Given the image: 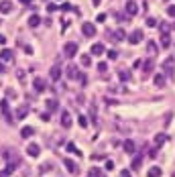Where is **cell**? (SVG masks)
I'll list each match as a JSON object with an SVG mask.
<instances>
[{
  "label": "cell",
  "instance_id": "obj_34",
  "mask_svg": "<svg viewBox=\"0 0 175 177\" xmlns=\"http://www.w3.org/2000/svg\"><path fill=\"white\" fill-rule=\"evenodd\" d=\"M106 69H108V63H106V61L98 63V71H106Z\"/></svg>",
  "mask_w": 175,
  "mask_h": 177
},
{
  "label": "cell",
  "instance_id": "obj_6",
  "mask_svg": "<svg viewBox=\"0 0 175 177\" xmlns=\"http://www.w3.org/2000/svg\"><path fill=\"white\" fill-rule=\"evenodd\" d=\"M80 75H82V73H80V69L71 63L69 67H67V77H69V80H80Z\"/></svg>",
  "mask_w": 175,
  "mask_h": 177
},
{
  "label": "cell",
  "instance_id": "obj_36",
  "mask_svg": "<svg viewBox=\"0 0 175 177\" xmlns=\"http://www.w3.org/2000/svg\"><path fill=\"white\" fill-rule=\"evenodd\" d=\"M108 57H110V59H116V57H118V51L110 49V51H108Z\"/></svg>",
  "mask_w": 175,
  "mask_h": 177
},
{
  "label": "cell",
  "instance_id": "obj_33",
  "mask_svg": "<svg viewBox=\"0 0 175 177\" xmlns=\"http://www.w3.org/2000/svg\"><path fill=\"white\" fill-rule=\"evenodd\" d=\"M147 24H149V27H157V18H153V16H149V18H147Z\"/></svg>",
  "mask_w": 175,
  "mask_h": 177
},
{
  "label": "cell",
  "instance_id": "obj_4",
  "mask_svg": "<svg viewBox=\"0 0 175 177\" xmlns=\"http://www.w3.org/2000/svg\"><path fill=\"white\" fill-rule=\"evenodd\" d=\"M39 153H41V147H39L37 142H29V145H27V155H31V157H37Z\"/></svg>",
  "mask_w": 175,
  "mask_h": 177
},
{
  "label": "cell",
  "instance_id": "obj_25",
  "mask_svg": "<svg viewBox=\"0 0 175 177\" xmlns=\"http://www.w3.org/2000/svg\"><path fill=\"white\" fill-rule=\"evenodd\" d=\"M27 114H29V108L27 106H21L18 110H16V118H24Z\"/></svg>",
  "mask_w": 175,
  "mask_h": 177
},
{
  "label": "cell",
  "instance_id": "obj_48",
  "mask_svg": "<svg viewBox=\"0 0 175 177\" xmlns=\"http://www.w3.org/2000/svg\"><path fill=\"white\" fill-rule=\"evenodd\" d=\"M0 177H8V173L6 171H0Z\"/></svg>",
  "mask_w": 175,
  "mask_h": 177
},
{
  "label": "cell",
  "instance_id": "obj_43",
  "mask_svg": "<svg viewBox=\"0 0 175 177\" xmlns=\"http://www.w3.org/2000/svg\"><path fill=\"white\" fill-rule=\"evenodd\" d=\"M106 21V14H98V23H104Z\"/></svg>",
  "mask_w": 175,
  "mask_h": 177
},
{
  "label": "cell",
  "instance_id": "obj_50",
  "mask_svg": "<svg viewBox=\"0 0 175 177\" xmlns=\"http://www.w3.org/2000/svg\"><path fill=\"white\" fill-rule=\"evenodd\" d=\"M98 4H100V0H94V6H98Z\"/></svg>",
  "mask_w": 175,
  "mask_h": 177
},
{
  "label": "cell",
  "instance_id": "obj_51",
  "mask_svg": "<svg viewBox=\"0 0 175 177\" xmlns=\"http://www.w3.org/2000/svg\"><path fill=\"white\" fill-rule=\"evenodd\" d=\"M0 71H4V65H2V63H0Z\"/></svg>",
  "mask_w": 175,
  "mask_h": 177
},
{
  "label": "cell",
  "instance_id": "obj_21",
  "mask_svg": "<svg viewBox=\"0 0 175 177\" xmlns=\"http://www.w3.org/2000/svg\"><path fill=\"white\" fill-rule=\"evenodd\" d=\"M161 173H163V171H161L159 167H151L149 173H147V177H161Z\"/></svg>",
  "mask_w": 175,
  "mask_h": 177
},
{
  "label": "cell",
  "instance_id": "obj_26",
  "mask_svg": "<svg viewBox=\"0 0 175 177\" xmlns=\"http://www.w3.org/2000/svg\"><path fill=\"white\" fill-rule=\"evenodd\" d=\"M118 77H120L122 82H128V80H130V71L128 69H122L120 73H118Z\"/></svg>",
  "mask_w": 175,
  "mask_h": 177
},
{
  "label": "cell",
  "instance_id": "obj_11",
  "mask_svg": "<svg viewBox=\"0 0 175 177\" xmlns=\"http://www.w3.org/2000/svg\"><path fill=\"white\" fill-rule=\"evenodd\" d=\"M0 59H2V61H6V63H12V59H14V53H12L10 49H4V51L0 53Z\"/></svg>",
  "mask_w": 175,
  "mask_h": 177
},
{
  "label": "cell",
  "instance_id": "obj_19",
  "mask_svg": "<svg viewBox=\"0 0 175 177\" xmlns=\"http://www.w3.org/2000/svg\"><path fill=\"white\" fill-rule=\"evenodd\" d=\"M33 134H35V128H33V126H24V128L21 130V136H23V139H29V136H33Z\"/></svg>",
  "mask_w": 175,
  "mask_h": 177
},
{
  "label": "cell",
  "instance_id": "obj_5",
  "mask_svg": "<svg viewBox=\"0 0 175 177\" xmlns=\"http://www.w3.org/2000/svg\"><path fill=\"white\" fill-rule=\"evenodd\" d=\"M137 12H139V4H137L134 0H128V2H126V14H128V16H134Z\"/></svg>",
  "mask_w": 175,
  "mask_h": 177
},
{
  "label": "cell",
  "instance_id": "obj_28",
  "mask_svg": "<svg viewBox=\"0 0 175 177\" xmlns=\"http://www.w3.org/2000/svg\"><path fill=\"white\" fill-rule=\"evenodd\" d=\"M80 61H82L83 67H90V65H92V59H90V55H82V59H80Z\"/></svg>",
  "mask_w": 175,
  "mask_h": 177
},
{
  "label": "cell",
  "instance_id": "obj_46",
  "mask_svg": "<svg viewBox=\"0 0 175 177\" xmlns=\"http://www.w3.org/2000/svg\"><path fill=\"white\" fill-rule=\"evenodd\" d=\"M120 177H130V173H128V171H122V173H120Z\"/></svg>",
  "mask_w": 175,
  "mask_h": 177
},
{
  "label": "cell",
  "instance_id": "obj_2",
  "mask_svg": "<svg viewBox=\"0 0 175 177\" xmlns=\"http://www.w3.org/2000/svg\"><path fill=\"white\" fill-rule=\"evenodd\" d=\"M128 41L132 43V45H139L140 41H143V31H140V29H137V31H132V33L128 35Z\"/></svg>",
  "mask_w": 175,
  "mask_h": 177
},
{
  "label": "cell",
  "instance_id": "obj_18",
  "mask_svg": "<svg viewBox=\"0 0 175 177\" xmlns=\"http://www.w3.org/2000/svg\"><path fill=\"white\" fill-rule=\"evenodd\" d=\"M59 77H61V67H59V65H53V67H51V80L57 82Z\"/></svg>",
  "mask_w": 175,
  "mask_h": 177
},
{
  "label": "cell",
  "instance_id": "obj_40",
  "mask_svg": "<svg viewBox=\"0 0 175 177\" xmlns=\"http://www.w3.org/2000/svg\"><path fill=\"white\" fill-rule=\"evenodd\" d=\"M71 8V4H67V2H63V4H61V8H59V10H69Z\"/></svg>",
  "mask_w": 175,
  "mask_h": 177
},
{
  "label": "cell",
  "instance_id": "obj_44",
  "mask_svg": "<svg viewBox=\"0 0 175 177\" xmlns=\"http://www.w3.org/2000/svg\"><path fill=\"white\" fill-rule=\"evenodd\" d=\"M67 151H78V149H75V145H73V142H69V145H67Z\"/></svg>",
  "mask_w": 175,
  "mask_h": 177
},
{
  "label": "cell",
  "instance_id": "obj_30",
  "mask_svg": "<svg viewBox=\"0 0 175 177\" xmlns=\"http://www.w3.org/2000/svg\"><path fill=\"white\" fill-rule=\"evenodd\" d=\"M143 165V157H134V161H132V169H139Z\"/></svg>",
  "mask_w": 175,
  "mask_h": 177
},
{
  "label": "cell",
  "instance_id": "obj_24",
  "mask_svg": "<svg viewBox=\"0 0 175 177\" xmlns=\"http://www.w3.org/2000/svg\"><path fill=\"white\" fill-rule=\"evenodd\" d=\"M88 177H102V169L92 167V169H90V173H88Z\"/></svg>",
  "mask_w": 175,
  "mask_h": 177
},
{
  "label": "cell",
  "instance_id": "obj_47",
  "mask_svg": "<svg viewBox=\"0 0 175 177\" xmlns=\"http://www.w3.org/2000/svg\"><path fill=\"white\" fill-rule=\"evenodd\" d=\"M6 43V39H4V35H0V45H4Z\"/></svg>",
  "mask_w": 175,
  "mask_h": 177
},
{
  "label": "cell",
  "instance_id": "obj_8",
  "mask_svg": "<svg viewBox=\"0 0 175 177\" xmlns=\"http://www.w3.org/2000/svg\"><path fill=\"white\" fill-rule=\"evenodd\" d=\"M163 69L167 75H171V69H175V59L173 57H169V59H165V63H163Z\"/></svg>",
  "mask_w": 175,
  "mask_h": 177
},
{
  "label": "cell",
  "instance_id": "obj_29",
  "mask_svg": "<svg viewBox=\"0 0 175 177\" xmlns=\"http://www.w3.org/2000/svg\"><path fill=\"white\" fill-rule=\"evenodd\" d=\"M161 45H163V47H169V45H171V39H169V35H163V37H161Z\"/></svg>",
  "mask_w": 175,
  "mask_h": 177
},
{
  "label": "cell",
  "instance_id": "obj_39",
  "mask_svg": "<svg viewBox=\"0 0 175 177\" xmlns=\"http://www.w3.org/2000/svg\"><path fill=\"white\" fill-rule=\"evenodd\" d=\"M23 51H24V53H29V55H31V53H33V47H31V45H23Z\"/></svg>",
  "mask_w": 175,
  "mask_h": 177
},
{
  "label": "cell",
  "instance_id": "obj_10",
  "mask_svg": "<svg viewBox=\"0 0 175 177\" xmlns=\"http://www.w3.org/2000/svg\"><path fill=\"white\" fill-rule=\"evenodd\" d=\"M61 126L63 128H69L71 126V114L69 112H61Z\"/></svg>",
  "mask_w": 175,
  "mask_h": 177
},
{
  "label": "cell",
  "instance_id": "obj_37",
  "mask_svg": "<svg viewBox=\"0 0 175 177\" xmlns=\"http://www.w3.org/2000/svg\"><path fill=\"white\" fill-rule=\"evenodd\" d=\"M161 33H163V35H167V33H169V24L161 23Z\"/></svg>",
  "mask_w": 175,
  "mask_h": 177
},
{
  "label": "cell",
  "instance_id": "obj_27",
  "mask_svg": "<svg viewBox=\"0 0 175 177\" xmlns=\"http://www.w3.org/2000/svg\"><path fill=\"white\" fill-rule=\"evenodd\" d=\"M143 67H145V73H151L153 67H155V61H153V59H149V61H147V63H145Z\"/></svg>",
  "mask_w": 175,
  "mask_h": 177
},
{
  "label": "cell",
  "instance_id": "obj_22",
  "mask_svg": "<svg viewBox=\"0 0 175 177\" xmlns=\"http://www.w3.org/2000/svg\"><path fill=\"white\" fill-rule=\"evenodd\" d=\"M165 141H167V134H163V132H161V134H157V136H155V145H157V149H159Z\"/></svg>",
  "mask_w": 175,
  "mask_h": 177
},
{
  "label": "cell",
  "instance_id": "obj_53",
  "mask_svg": "<svg viewBox=\"0 0 175 177\" xmlns=\"http://www.w3.org/2000/svg\"><path fill=\"white\" fill-rule=\"evenodd\" d=\"M173 177H175V173H173Z\"/></svg>",
  "mask_w": 175,
  "mask_h": 177
},
{
  "label": "cell",
  "instance_id": "obj_38",
  "mask_svg": "<svg viewBox=\"0 0 175 177\" xmlns=\"http://www.w3.org/2000/svg\"><path fill=\"white\" fill-rule=\"evenodd\" d=\"M167 14H169V16H175V4H171V6L167 8Z\"/></svg>",
  "mask_w": 175,
  "mask_h": 177
},
{
  "label": "cell",
  "instance_id": "obj_7",
  "mask_svg": "<svg viewBox=\"0 0 175 177\" xmlns=\"http://www.w3.org/2000/svg\"><path fill=\"white\" fill-rule=\"evenodd\" d=\"M134 151H137V145H134V141L126 139V141H124V153H126V155H134Z\"/></svg>",
  "mask_w": 175,
  "mask_h": 177
},
{
  "label": "cell",
  "instance_id": "obj_49",
  "mask_svg": "<svg viewBox=\"0 0 175 177\" xmlns=\"http://www.w3.org/2000/svg\"><path fill=\"white\" fill-rule=\"evenodd\" d=\"M21 2H23V4H31L33 0H21Z\"/></svg>",
  "mask_w": 175,
  "mask_h": 177
},
{
  "label": "cell",
  "instance_id": "obj_42",
  "mask_svg": "<svg viewBox=\"0 0 175 177\" xmlns=\"http://www.w3.org/2000/svg\"><path fill=\"white\" fill-rule=\"evenodd\" d=\"M41 120H45V122H47V120H49V112H43V114H41Z\"/></svg>",
  "mask_w": 175,
  "mask_h": 177
},
{
  "label": "cell",
  "instance_id": "obj_16",
  "mask_svg": "<svg viewBox=\"0 0 175 177\" xmlns=\"http://www.w3.org/2000/svg\"><path fill=\"white\" fill-rule=\"evenodd\" d=\"M10 10H12V4L8 0H2V2H0V12H2V14H8Z\"/></svg>",
  "mask_w": 175,
  "mask_h": 177
},
{
  "label": "cell",
  "instance_id": "obj_9",
  "mask_svg": "<svg viewBox=\"0 0 175 177\" xmlns=\"http://www.w3.org/2000/svg\"><path fill=\"white\" fill-rule=\"evenodd\" d=\"M27 24H29L31 29H37V27L41 24V16H39V14H31L29 21H27Z\"/></svg>",
  "mask_w": 175,
  "mask_h": 177
},
{
  "label": "cell",
  "instance_id": "obj_23",
  "mask_svg": "<svg viewBox=\"0 0 175 177\" xmlns=\"http://www.w3.org/2000/svg\"><path fill=\"white\" fill-rule=\"evenodd\" d=\"M147 51H149L151 55H155V53H157V43H155V41H149V43H147Z\"/></svg>",
  "mask_w": 175,
  "mask_h": 177
},
{
  "label": "cell",
  "instance_id": "obj_13",
  "mask_svg": "<svg viewBox=\"0 0 175 177\" xmlns=\"http://www.w3.org/2000/svg\"><path fill=\"white\" fill-rule=\"evenodd\" d=\"M104 45H102V43H94L92 45V55H96V57H98V55H104Z\"/></svg>",
  "mask_w": 175,
  "mask_h": 177
},
{
  "label": "cell",
  "instance_id": "obj_41",
  "mask_svg": "<svg viewBox=\"0 0 175 177\" xmlns=\"http://www.w3.org/2000/svg\"><path fill=\"white\" fill-rule=\"evenodd\" d=\"M47 10H49V12H55V10H59V8L55 6V4H49V6H47Z\"/></svg>",
  "mask_w": 175,
  "mask_h": 177
},
{
  "label": "cell",
  "instance_id": "obj_3",
  "mask_svg": "<svg viewBox=\"0 0 175 177\" xmlns=\"http://www.w3.org/2000/svg\"><path fill=\"white\" fill-rule=\"evenodd\" d=\"M82 33H83L86 37H90V39H92V37L96 35V27H94L92 23H83V24H82Z\"/></svg>",
  "mask_w": 175,
  "mask_h": 177
},
{
  "label": "cell",
  "instance_id": "obj_31",
  "mask_svg": "<svg viewBox=\"0 0 175 177\" xmlns=\"http://www.w3.org/2000/svg\"><path fill=\"white\" fill-rule=\"evenodd\" d=\"M47 108H49L51 112H53V110H57V102H55V100H47Z\"/></svg>",
  "mask_w": 175,
  "mask_h": 177
},
{
  "label": "cell",
  "instance_id": "obj_12",
  "mask_svg": "<svg viewBox=\"0 0 175 177\" xmlns=\"http://www.w3.org/2000/svg\"><path fill=\"white\" fill-rule=\"evenodd\" d=\"M33 86H35V90L37 92H43L47 88V82L43 80V77H35V82H33Z\"/></svg>",
  "mask_w": 175,
  "mask_h": 177
},
{
  "label": "cell",
  "instance_id": "obj_14",
  "mask_svg": "<svg viewBox=\"0 0 175 177\" xmlns=\"http://www.w3.org/2000/svg\"><path fill=\"white\" fill-rule=\"evenodd\" d=\"M0 108H2L4 116H6V120H8V124H12V114L8 112V102H6V100H2V104H0Z\"/></svg>",
  "mask_w": 175,
  "mask_h": 177
},
{
  "label": "cell",
  "instance_id": "obj_15",
  "mask_svg": "<svg viewBox=\"0 0 175 177\" xmlns=\"http://www.w3.org/2000/svg\"><path fill=\"white\" fill-rule=\"evenodd\" d=\"M63 165H65V169H67L69 173H78V165H75L71 159H63Z\"/></svg>",
  "mask_w": 175,
  "mask_h": 177
},
{
  "label": "cell",
  "instance_id": "obj_45",
  "mask_svg": "<svg viewBox=\"0 0 175 177\" xmlns=\"http://www.w3.org/2000/svg\"><path fill=\"white\" fill-rule=\"evenodd\" d=\"M106 169H114V163L112 161H106Z\"/></svg>",
  "mask_w": 175,
  "mask_h": 177
},
{
  "label": "cell",
  "instance_id": "obj_20",
  "mask_svg": "<svg viewBox=\"0 0 175 177\" xmlns=\"http://www.w3.org/2000/svg\"><path fill=\"white\" fill-rule=\"evenodd\" d=\"M112 37H114L116 41H124L126 33H124V29H118V31H114V33H112Z\"/></svg>",
  "mask_w": 175,
  "mask_h": 177
},
{
  "label": "cell",
  "instance_id": "obj_32",
  "mask_svg": "<svg viewBox=\"0 0 175 177\" xmlns=\"http://www.w3.org/2000/svg\"><path fill=\"white\" fill-rule=\"evenodd\" d=\"M78 122H80V126H82V128L88 126V118H86V116H80V118H78Z\"/></svg>",
  "mask_w": 175,
  "mask_h": 177
},
{
  "label": "cell",
  "instance_id": "obj_35",
  "mask_svg": "<svg viewBox=\"0 0 175 177\" xmlns=\"http://www.w3.org/2000/svg\"><path fill=\"white\" fill-rule=\"evenodd\" d=\"M16 77H18V82H23V83H24V71H23V69H18V71H16Z\"/></svg>",
  "mask_w": 175,
  "mask_h": 177
},
{
  "label": "cell",
  "instance_id": "obj_17",
  "mask_svg": "<svg viewBox=\"0 0 175 177\" xmlns=\"http://www.w3.org/2000/svg\"><path fill=\"white\" fill-rule=\"evenodd\" d=\"M153 83H155L157 88H163V86H165V75H163V73H157V75L153 77Z\"/></svg>",
  "mask_w": 175,
  "mask_h": 177
},
{
  "label": "cell",
  "instance_id": "obj_52",
  "mask_svg": "<svg viewBox=\"0 0 175 177\" xmlns=\"http://www.w3.org/2000/svg\"><path fill=\"white\" fill-rule=\"evenodd\" d=\"M171 29H173V31H175V23H173V24H171Z\"/></svg>",
  "mask_w": 175,
  "mask_h": 177
},
{
  "label": "cell",
  "instance_id": "obj_1",
  "mask_svg": "<svg viewBox=\"0 0 175 177\" xmlns=\"http://www.w3.org/2000/svg\"><path fill=\"white\" fill-rule=\"evenodd\" d=\"M78 51H80V47H78V43H65V47H63V53H65V57H75L78 55Z\"/></svg>",
  "mask_w": 175,
  "mask_h": 177
}]
</instances>
